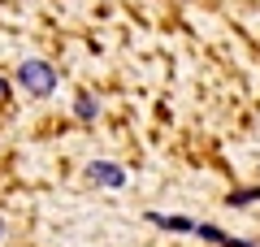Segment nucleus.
<instances>
[{"instance_id": "nucleus-4", "label": "nucleus", "mask_w": 260, "mask_h": 247, "mask_svg": "<svg viewBox=\"0 0 260 247\" xmlns=\"http://www.w3.org/2000/svg\"><path fill=\"white\" fill-rule=\"evenodd\" d=\"M195 234H200V238H208V243H221V247H230V238H225L217 226H195Z\"/></svg>"}, {"instance_id": "nucleus-7", "label": "nucleus", "mask_w": 260, "mask_h": 247, "mask_svg": "<svg viewBox=\"0 0 260 247\" xmlns=\"http://www.w3.org/2000/svg\"><path fill=\"white\" fill-rule=\"evenodd\" d=\"M5 96H9V78H0V100H5Z\"/></svg>"}, {"instance_id": "nucleus-3", "label": "nucleus", "mask_w": 260, "mask_h": 247, "mask_svg": "<svg viewBox=\"0 0 260 247\" xmlns=\"http://www.w3.org/2000/svg\"><path fill=\"white\" fill-rule=\"evenodd\" d=\"M148 221H152V226H160V230H178V234H195V221H186V217H165V212H148Z\"/></svg>"}, {"instance_id": "nucleus-1", "label": "nucleus", "mask_w": 260, "mask_h": 247, "mask_svg": "<svg viewBox=\"0 0 260 247\" xmlns=\"http://www.w3.org/2000/svg\"><path fill=\"white\" fill-rule=\"evenodd\" d=\"M18 87H26V96H52L56 91V70L39 56L18 65Z\"/></svg>"}, {"instance_id": "nucleus-5", "label": "nucleus", "mask_w": 260, "mask_h": 247, "mask_svg": "<svg viewBox=\"0 0 260 247\" xmlns=\"http://www.w3.org/2000/svg\"><path fill=\"white\" fill-rule=\"evenodd\" d=\"M74 113H78L83 121H91V117H95V100H91V96H78V100H74Z\"/></svg>"}, {"instance_id": "nucleus-2", "label": "nucleus", "mask_w": 260, "mask_h": 247, "mask_svg": "<svg viewBox=\"0 0 260 247\" xmlns=\"http://www.w3.org/2000/svg\"><path fill=\"white\" fill-rule=\"evenodd\" d=\"M87 178L100 182V187H121V182H126V174H121L117 165H109V161H91V165H87Z\"/></svg>"}, {"instance_id": "nucleus-6", "label": "nucleus", "mask_w": 260, "mask_h": 247, "mask_svg": "<svg viewBox=\"0 0 260 247\" xmlns=\"http://www.w3.org/2000/svg\"><path fill=\"white\" fill-rule=\"evenodd\" d=\"M251 200H260V191H239V195H230V204H251Z\"/></svg>"}, {"instance_id": "nucleus-8", "label": "nucleus", "mask_w": 260, "mask_h": 247, "mask_svg": "<svg viewBox=\"0 0 260 247\" xmlns=\"http://www.w3.org/2000/svg\"><path fill=\"white\" fill-rule=\"evenodd\" d=\"M0 238H5V221H0Z\"/></svg>"}]
</instances>
